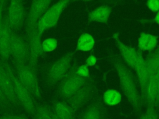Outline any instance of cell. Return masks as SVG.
Wrapping results in <instances>:
<instances>
[{
	"label": "cell",
	"mask_w": 159,
	"mask_h": 119,
	"mask_svg": "<svg viewBox=\"0 0 159 119\" xmlns=\"http://www.w3.org/2000/svg\"><path fill=\"white\" fill-rule=\"evenodd\" d=\"M112 38L114 39L116 44L127 65L136 72L144 61L141 52L122 42L119 39L118 32L115 33Z\"/></svg>",
	"instance_id": "9"
},
{
	"label": "cell",
	"mask_w": 159,
	"mask_h": 119,
	"mask_svg": "<svg viewBox=\"0 0 159 119\" xmlns=\"http://www.w3.org/2000/svg\"><path fill=\"white\" fill-rule=\"evenodd\" d=\"M0 119H4V118H3L2 117V116H0Z\"/></svg>",
	"instance_id": "32"
},
{
	"label": "cell",
	"mask_w": 159,
	"mask_h": 119,
	"mask_svg": "<svg viewBox=\"0 0 159 119\" xmlns=\"http://www.w3.org/2000/svg\"><path fill=\"white\" fill-rule=\"evenodd\" d=\"M94 45L95 41L93 36L88 33H83L78 38L76 50L82 51H90Z\"/></svg>",
	"instance_id": "19"
},
{
	"label": "cell",
	"mask_w": 159,
	"mask_h": 119,
	"mask_svg": "<svg viewBox=\"0 0 159 119\" xmlns=\"http://www.w3.org/2000/svg\"><path fill=\"white\" fill-rule=\"evenodd\" d=\"M12 66L19 81L33 97L34 99L41 97L37 77V69L28 63Z\"/></svg>",
	"instance_id": "5"
},
{
	"label": "cell",
	"mask_w": 159,
	"mask_h": 119,
	"mask_svg": "<svg viewBox=\"0 0 159 119\" xmlns=\"http://www.w3.org/2000/svg\"><path fill=\"white\" fill-rule=\"evenodd\" d=\"M97 62V58L94 55L91 53L88 58L86 60V65L87 66H93L96 64Z\"/></svg>",
	"instance_id": "27"
},
{
	"label": "cell",
	"mask_w": 159,
	"mask_h": 119,
	"mask_svg": "<svg viewBox=\"0 0 159 119\" xmlns=\"http://www.w3.org/2000/svg\"><path fill=\"white\" fill-rule=\"evenodd\" d=\"M75 71L76 73L79 75L80 76H81L83 77H89V71L88 69V67L86 64L81 65L79 66L78 68H76L75 69Z\"/></svg>",
	"instance_id": "25"
},
{
	"label": "cell",
	"mask_w": 159,
	"mask_h": 119,
	"mask_svg": "<svg viewBox=\"0 0 159 119\" xmlns=\"http://www.w3.org/2000/svg\"><path fill=\"white\" fill-rule=\"evenodd\" d=\"M147 6L153 12H158L159 11V0H150L146 2Z\"/></svg>",
	"instance_id": "26"
},
{
	"label": "cell",
	"mask_w": 159,
	"mask_h": 119,
	"mask_svg": "<svg viewBox=\"0 0 159 119\" xmlns=\"http://www.w3.org/2000/svg\"><path fill=\"white\" fill-rule=\"evenodd\" d=\"M2 117L4 119H29L23 115H2Z\"/></svg>",
	"instance_id": "28"
},
{
	"label": "cell",
	"mask_w": 159,
	"mask_h": 119,
	"mask_svg": "<svg viewBox=\"0 0 159 119\" xmlns=\"http://www.w3.org/2000/svg\"><path fill=\"white\" fill-rule=\"evenodd\" d=\"M41 37L42 34L39 33L35 29L26 33L25 36L29 53L27 63L36 69H37L38 60L43 53Z\"/></svg>",
	"instance_id": "10"
},
{
	"label": "cell",
	"mask_w": 159,
	"mask_h": 119,
	"mask_svg": "<svg viewBox=\"0 0 159 119\" xmlns=\"http://www.w3.org/2000/svg\"><path fill=\"white\" fill-rule=\"evenodd\" d=\"M112 8L107 4L102 5L92 11L88 15V22H100L107 24Z\"/></svg>",
	"instance_id": "17"
},
{
	"label": "cell",
	"mask_w": 159,
	"mask_h": 119,
	"mask_svg": "<svg viewBox=\"0 0 159 119\" xmlns=\"http://www.w3.org/2000/svg\"><path fill=\"white\" fill-rule=\"evenodd\" d=\"M70 2L60 1L50 7L39 20L34 29L42 35L45 30L55 26L62 12Z\"/></svg>",
	"instance_id": "6"
},
{
	"label": "cell",
	"mask_w": 159,
	"mask_h": 119,
	"mask_svg": "<svg viewBox=\"0 0 159 119\" xmlns=\"http://www.w3.org/2000/svg\"><path fill=\"white\" fill-rule=\"evenodd\" d=\"M153 22H155L156 24L159 25V11L157 12V15L153 19Z\"/></svg>",
	"instance_id": "29"
},
{
	"label": "cell",
	"mask_w": 159,
	"mask_h": 119,
	"mask_svg": "<svg viewBox=\"0 0 159 119\" xmlns=\"http://www.w3.org/2000/svg\"><path fill=\"white\" fill-rule=\"evenodd\" d=\"M53 116H54V119H58L57 117H56L55 116V115H54V114H53Z\"/></svg>",
	"instance_id": "31"
},
{
	"label": "cell",
	"mask_w": 159,
	"mask_h": 119,
	"mask_svg": "<svg viewBox=\"0 0 159 119\" xmlns=\"http://www.w3.org/2000/svg\"><path fill=\"white\" fill-rule=\"evenodd\" d=\"M91 91V77L80 76L74 69L59 83L57 94L76 112L90 97Z\"/></svg>",
	"instance_id": "1"
},
{
	"label": "cell",
	"mask_w": 159,
	"mask_h": 119,
	"mask_svg": "<svg viewBox=\"0 0 159 119\" xmlns=\"http://www.w3.org/2000/svg\"><path fill=\"white\" fill-rule=\"evenodd\" d=\"M11 29L6 14L2 17V30L0 37V59L8 61L10 56Z\"/></svg>",
	"instance_id": "14"
},
{
	"label": "cell",
	"mask_w": 159,
	"mask_h": 119,
	"mask_svg": "<svg viewBox=\"0 0 159 119\" xmlns=\"http://www.w3.org/2000/svg\"><path fill=\"white\" fill-rule=\"evenodd\" d=\"M0 2H1V1H0Z\"/></svg>",
	"instance_id": "33"
},
{
	"label": "cell",
	"mask_w": 159,
	"mask_h": 119,
	"mask_svg": "<svg viewBox=\"0 0 159 119\" xmlns=\"http://www.w3.org/2000/svg\"><path fill=\"white\" fill-rule=\"evenodd\" d=\"M11 31L16 32L24 25L27 13L24 3L21 1H11L5 12Z\"/></svg>",
	"instance_id": "7"
},
{
	"label": "cell",
	"mask_w": 159,
	"mask_h": 119,
	"mask_svg": "<svg viewBox=\"0 0 159 119\" xmlns=\"http://www.w3.org/2000/svg\"><path fill=\"white\" fill-rule=\"evenodd\" d=\"M144 105L159 110V72L150 80L147 87Z\"/></svg>",
	"instance_id": "13"
},
{
	"label": "cell",
	"mask_w": 159,
	"mask_h": 119,
	"mask_svg": "<svg viewBox=\"0 0 159 119\" xmlns=\"http://www.w3.org/2000/svg\"><path fill=\"white\" fill-rule=\"evenodd\" d=\"M74 55V51L68 52L48 68L46 81L50 86L53 87L60 83L68 74Z\"/></svg>",
	"instance_id": "4"
},
{
	"label": "cell",
	"mask_w": 159,
	"mask_h": 119,
	"mask_svg": "<svg viewBox=\"0 0 159 119\" xmlns=\"http://www.w3.org/2000/svg\"><path fill=\"white\" fill-rule=\"evenodd\" d=\"M33 119H54L53 113L50 105L45 103L37 105Z\"/></svg>",
	"instance_id": "20"
},
{
	"label": "cell",
	"mask_w": 159,
	"mask_h": 119,
	"mask_svg": "<svg viewBox=\"0 0 159 119\" xmlns=\"http://www.w3.org/2000/svg\"><path fill=\"white\" fill-rule=\"evenodd\" d=\"M154 53H155V54H158V55H159V46L157 48V49L155 51V52H154Z\"/></svg>",
	"instance_id": "30"
},
{
	"label": "cell",
	"mask_w": 159,
	"mask_h": 119,
	"mask_svg": "<svg viewBox=\"0 0 159 119\" xmlns=\"http://www.w3.org/2000/svg\"><path fill=\"white\" fill-rule=\"evenodd\" d=\"M10 56L12 59L13 66L27 63L29 53L25 38H24L16 32H11Z\"/></svg>",
	"instance_id": "8"
},
{
	"label": "cell",
	"mask_w": 159,
	"mask_h": 119,
	"mask_svg": "<svg viewBox=\"0 0 159 119\" xmlns=\"http://www.w3.org/2000/svg\"><path fill=\"white\" fill-rule=\"evenodd\" d=\"M5 66L12 84L14 94L20 106L27 113L33 115L37 107L35 99L19 81L15 74L13 66L10 65L8 61H5Z\"/></svg>",
	"instance_id": "3"
},
{
	"label": "cell",
	"mask_w": 159,
	"mask_h": 119,
	"mask_svg": "<svg viewBox=\"0 0 159 119\" xmlns=\"http://www.w3.org/2000/svg\"><path fill=\"white\" fill-rule=\"evenodd\" d=\"M79 119H106L103 103L100 99L91 102L81 113Z\"/></svg>",
	"instance_id": "15"
},
{
	"label": "cell",
	"mask_w": 159,
	"mask_h": 119,
	"mask_svg": "<svg viewBox=\"0 0 159 119\" xmlns=\"http://www.w3.org/2000/svg\"><path fill=\"white\" fill-rule=\"evenodd\" d=\"M12 107L13 106L9 102L7 97L0 88V109L3 110H8Z\"/></svg>",
	"instance_id": "23"
},
{
	"label": "cell",
	"mask_w": 159,
	"mask_h": 119,
	"mask_svg": "<svg viewBox=\"0 0 159 119\" xmlns=\"http://www.w3.org/2000/svg\"><path fill=\"white\" fill-rule=\"evenodd\" d=\"M158 43V37L141 32L138 39V46L141 51H150L155 48Z\"/></svg>",
	"instance_id": "18"
},
{
	"label": "cell",
	"mask_w": 159,
	"mask_h": 119,
	"mask_svg": "<svg viewBox=\"0 0 159 119\" xmlns=\"http://www.w3.org/2000/svg\"><path fill=\"white\" fill-rule=\"evenodd\" d=\"M121 99L120 93L118 90L112 89L106 90L102 97L104 103L109 106H115L119 104L121 101Z\"/></svg>",
	"instance_id": "21"
},
{
	"label": "cell",
	"mask_w": 159,
	"mask_h": 119,
	"mask_svg": "<svg viewBox=\"0 0 159 119\" xmlns=\"http://www.w3.org/2000/svg\"><path fill=\"white\" fill-rule=\"evenodd\" d=\"M0 88L7 97L13 107H20V105L16 97L12 84L7 73L5 61L0 59Z\"/></svg>",
	"instance_id": "12"
},
{
	"label": "cell",
	"mask_w": 159,
	"mask_h": 119,
	"mask_svg": "<svg viewBox=\"0 0 159 119\" xmlns=\"http://www.w3.org/2000/svg\"><path fill=\"white\" fill-rule=\"evenodd\" d=\"M58 119H75V111L65 101L53 100L50 105Z\"/></svg>",
	"instance_id": "16"
},
{
	"label": "cell",
	"mask_w": 159,
	"mask_h": 119,
	"mask_svg": "<svg viewBox=\"0 0 159 119\" xmlns=\"http://www.w3.org/2000/svg\"><path fill=\"white\" fill-rule=\"evenodd\" d=\"M52 3L49 0L34 1L30 4V7L26 17V33L32 31L37 22L50 7Z\"/></svg>",
	"instance_id": "11"
},
{
	"label": "cell",
	"mask_w": 159,
	"mask_h": 119,
	"mask_svg": "<svg viewBox=\"0 0 159 119\" xmlns=\"http://www.w3.org/2000/svg\"><path fill=\"white\" fill-rule=\"evenodd\" d=\"M57 41L54 38H49L42 42L43 52H50L55 50L57 46Z\"/></svg>",
	"instance_id": "22"
},
{
	"label": "cell",
	"mask_w": 159,
	"mask_h": 119,
	"mask_svg": "<svg viewBox=\"0 0 159 119\" xmlns=\"http://www.w3.org/2000/svg\"><path fill=\"white\" fill-rule=\"evenodd\" d=\"M114 68L118 73L120 87L123 94L136 112H139L144 105L140 94L139 93L134 79L126 66L117 60L113 61Z\"/></svg>",
	"instance_id": "2"
},
{
	"label": "cell",
	"mask_w": 159,
	"mask_h": 119,
	"mask_svg": "<svg viewBox=\"0 0 159 119\" xmlns=\"http://www.w3.org/2000/svg\"><path fill=\"white\" fill-rule=\"evenodd\" d=\"M158 110L153 108H147L145 113L142 115L140 119H158Z\"/></svg>",
	"instance_id": "24"
}]
</instances>
